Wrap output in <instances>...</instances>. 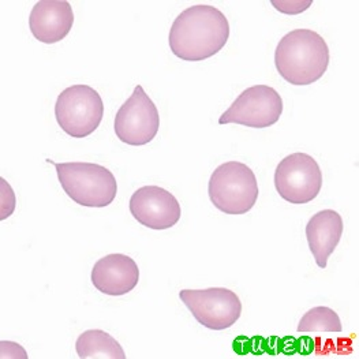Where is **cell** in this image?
Masks as SVG:
<instances>
[{
  "mask_svg": "<svg viewBox=\"0 0 359 359\" xmlns=\"http://www.w3.org/2000/svg\"><path fill=\"white\" fill-rule=\"evenodd\" d=\"M57 180L65 193L78 205L104 208L111 205L118 194L114 174L95 163H55Z\"/></svg>",
  "mask_w": 359,
  "mask_h": 359,
  "instance_id": "3",
  "label": "cell"
},
{
  "mask_svg": "<svg viewBox=\"0 0 359 359\" xmlns=\"http://www.w3.org/2000/svg\"><path fill=\"white\" fill-rule=\"evenodd\" d=\"M275 187L283 200L290 204L311 203L323 187L321 168L310 154H290L276 167Z\"/></svg>",
  "mask_w": 359,
  "mask_h": 359,
  "instance_id": "6",
  "label": "cell"
},
{
  "mask_svg": "<svg viewBox=\"0 0 359 359\" xmlns=\"http://www.w3.org/2000/svg\"><path fill=\"white\" fill-rule=\"evenodd\" d=\"M283 114L282 96L268 85H255L243 90L220 116V125H242L266 128L276 125Z\"/></svg>",
  "mask_w": 359,
  "mask_h": 359,
  "instance_id": "8",
  "label": "cell"
},
{
  "mask_svg": "<svg viewBox=\"0 0 359 359\" xmlns=\"http://www.w3.org/2000/svg\"><path fill=\"white\" fill-rule=\"evenodd\" d=\"M103 116V99L89 85L66 88L55 104L57 125L73 138H85L93 134L100 126Z\"/></svg>",
  "mask_w": 359,
  "mask_h": 359,
  "instance_id": "5",
  "label": "cell"
},
{
  "mask_svg": "<svg viewBox=\"0 0 359 359\" xmlns=\"http://www.w3.org/2000/svg\"><path fill=\"white\" fill-rule=\"evenodd\" d=\"M343 331L340 317L337 313L327 306H316L306 311L298 324V332L302 334H340Z\"/></svg>",
  "mask_w": 359,
  "mask_h": 359,
  "instance_id": "15",
  "label": "cell"
},
{
  "mask_svg": "<svg viewBox=\"0 0 359 359\" xmlns=\"http://www.w3.org/2000/svg\"><path fill=\"white\" fill-rule=\"evenodd\" d=\"M343 229V219L334 209H324L310 217L306 224L309 249L320 268H327L328 258L341 239Z\"/></svg>",
  "mask_w": 359,
  "mask_h": 359,
  "instance_id": "13",
  "label": "cell"
},
{
  "mask_svg": "<svg viewBox=\"0 0 359 359\" xmlns=\"http://www.w3.org/2000/svg\"><path fill=\"white\" fill-rule=\"evenodd\" d=\"M76 350L81 359H126L119 341L102 330H89L79 334Z\"/></svg>",
  "mask_w": 359,
  "mask_h": 359,
  "instance_id": "14",
  "label": "cell"
},
{
  "mask_svg": "<svg viewBox=\"0 0 359 359\" xmlns=\"http://www.w3.org/2000/svg\"><path fill=\"white\" fill-rule=\"evenodd\" d=\"M73 24V8L65 0H41L34 4L29 17L32 34L44 44H55L66 39Z\"/></svg>",
  "mask_w": 359,
  "mask_h": 359,
  "instance_id": "12",
  "label": "cell"
},
{
  "mask_svg": "<svg viewBox=\"0 0 359 359\" xmlns=\"http://www.w3.org/2000/svg\"><path fill=\"white\" fill-rule=\"evenodd\" d=\"M180 298L197 323L210 331L231 328L242 314L239 297L229 288L182 290Z\"/></svg>",
  "mask_w": 359,
  "mask_h": 359,
  "instance_id": "7",
  "label": "cell"
},
{
  "mask_svg": "<svg viewBox=\"0 0 359 359\" xmlns=\"http://www.w3.org/2000/svg\"><path fill=\"white\" fill-rule=\"evenodd\" d=\"M330 47L317 32L295 29L279 41L275 51V65L288 83L306 86L317 82L330 66Z\"/></svg>",
  "mask_w": 359,
  "mask_h": 359,
  "instance_id": "2",
  "label": "cell"
},
{
  "mask_svg": "<svg viewBox=\"0 0 359 359\" xmlns=\"http://www.w3.org/2000/svg\"><path fill=\"white\" fill-rule=\"evenodd\" d=\"M160 128V115L156 104L137 85L115 115L114 130L116 137L130 147H144L152 142Z\"/></svg>",
  "mask_w": 359,
  "mask_h": 359,
  "instance_id": "9",
  "label": "cell"
},
{
  "mask_svg": "<svg viewBox=\"0 0 359 359\" xmlns=\"http://www.w3.org/2000/svg\"><path fill=\"white\" fill-rule=\"evenodd\" d=\"M128 209L140 224L156 231L174 227L182 216L175 196L158 186H144L134 191Z\"/></svg>",
  "mask_w": 359,
  "mask_h": 359,
  "instance_id": "10",
  "label": "cell"
},
{
  "mask_svg": "<svg viewBox=\"0 0 359 359\" xmlns=\"http://www.w3.org/2000/svg\"><path fill=\"white\" fill-rule=\"evenodd\" d=\"M208 194L220 212L245 215L255 208L258 198L256 174L243 163L227 161L212 172Z\"/></svg>",
  "mask_w": 359,
  "mask_h": 359,
  "instance_id": "4",
  "label": "cell"
},
{
  "mask_svg": "<svg viewBox=\"0 0 359 359\" xmlns=\"http://www.w3.org/2000/svg\"><path fill=\"white\" fill-rule=\"evenodd\" d=\"M90 279L102 294L122 297L137 287L140 268L131 257L118 253L108 255L95 264Z\"/></svg>",
  "mask_w": 359,
  "mask_h": 359,
  "instance_id": "11",
  "label": "cell"
},
{
  "mask_svg": "<svg viewBox=\"0 0 359 359\" xmlns=\"http://www.w3.org/2000/svg\"><path fill=\"white\" fill-rule=\"evenodd\" d=\"M230 39L227 17L216 7L196 4L175 18L170 29L171 52L186 62H201L224 48Z\"/></svg>",
  "mask_w": 359,
  "mask_h": 359,
  "instance_id": "1",
  "label": "cell"
}]
</instances>
